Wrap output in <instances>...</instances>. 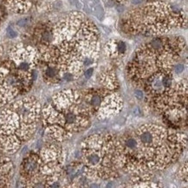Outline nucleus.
Segmentation results:
<instances>
[{"label": "nucleus", "mask_w": 188, "mask_h": 188, "mask_svg": "<svg viewBox=\"0 0 188 188\" xmlns=\"http://www.w3.org/2000/svg\"><path fill=\"white\" fill-rule=\"evenodd\" d=\"M118 140L122 168L137 173L166 168L187 145L183 134L153 124L140 126L133 133H125Z\"/></svg>", "instance_id": "obj_1"}, {"label": "nucleus", "mask_w": 188, "mask_h": 188, "mask_svg": "<svg viewBox=\"0 0 188 188\" xmlns=\"http://www.w3.org/2000/svg\"><path fill=\"white\" fill-rule=\"evenodd\" d=\"M82 172L89 178H115L122 169L119 140L112 134H92L82 146Z\"/></svg>", "instance_id": "obj_2"}, {"label": "nucleus", "mask_w": 188, "mask_h": 188, "mask_svg": "<svg viewBox=\"0 0 188 188\" xmlns=\"http://www.w3.org/2000/svg\"><path fill=\"white\" fill-rule=\"evenodd\" d=\"M185 47L180 37H155L137 52L132 66L135 81L142 82L149 75L163 71H173Z\"/></svg>", "instance_id": "obj_3"}, {"label": "nucleus", "mask_w": 188, "mask_h": 188, "mask_svg": "<svg viewBox=\"0 0 188 188\" xmlns=\"http://www.w3.org/2000/svg\"><path fill=\"white\" fill-rule=\"evenodd\" d=\"M44 113L48 122L55 125L50 129L53 137L58 140L84 130L89 123L90 115L83 103L82 95L74 90L58 93L55 107H48Z\"/></svg>", "instance_id": "obj_4"}, {"label": "nucleus", "mask_w": 188, "mask_h": 188, "mask_svg": "<svg viewBox=\"0 0 188 188\" xmlns=\"http://www.w3.org/2000/svg\"><path fill=\"white\" fill-rule=\"evenodd\" d=\"M82 95L83 103L90 115L109 117L115 115L122 107V100L118 95L108 88H94Z\"/></svg>", "instance_id": "obj_5"}, {"label": "nucleus", "mask_w": 188, "mask_h": 188, "mask_svg": "<svg viewBox=\"0 0 188 188\" xmlns=\"http://www.w3.org/2000/svg\"><path fill=\"white\" fill-rule=\"evenodd\" d=\"M108 52L111 57L123 55L126 50V45L123 41H112L107 44Z\"/></svg>", "instance_id": "obj_6"}, {"label": "nucleus", "mask_w": 188, "mask_h": 188, "mask_svg": "<svg viewBox=\"0 0 188 188\" xmlns=\"http://www.w3.org/2000/svg\"><path fill=\"white\" fill-rule=\"evenodd\" d=\"M24 163V171L27 173V174H32L35 173L37 172V170L39 167V162L38 160L35 159V158H30L29 160H27Z\"/></svg>", "instance_id": "obj_7"}, {"label": "nucleus", "mask_w": 188, "mask_h": 188, "mask_svg": "<svg viewBox=\"0 0 188 188\" xmlns=\"http://www.w3.org/2000/svg\"><path fill=\"white\" fill-rule=\"evenodd\" d=\"M30 23V17H24V18H22L17 22V25L21 27V28H24V27H26L27 25H29Z\"/></svg>", "instance_id": "obj_8"}, {"label": "nucleus", "mask_w": 188, "mask_h": 188, "mask_svg": "<svg viewBox=\"0 0 188 188\" xmlns=\"http://www.w3.org/2000/svg\"><path fill=\"white\" fill-rule=\"evenodd\" d=\"M6 33H7V36L10 37V38H15L17 37V32L12 28V27H8L7 30H6Z\"/></svg>", "instance_id": "obj_9"}, {"label": "nucleus", "mask_w": 188, "mask_h": 188, "mask_svg": "<svg viewBox=\"0 0 188 188\" xmlns=\"http://www.w3.org/2000/svg\"><path fill=\"white\" fill-rule=\"evenodd\" d=\"M93 73H94V68H88L85 71H84V76L87 78V79H89L91 76H92V75H93Z\"/></svg>", "instance_id": "obj_10"}, {"label": "nucleus", "mask_w": 188, "mask_h": 188, "mask_svg": "<svg viewBox=\"0 0 188 188\" xmlns=\"http://www.w3.org/2000/svg\"><path fill=\"white\" fill-rule=\"evenodd\" d=\"M135 95L139 98V99H142L143 98V91L140 90V89H137L135 90Z\"/></svg>", "instance_id": "obj_11"}]
</instances>
